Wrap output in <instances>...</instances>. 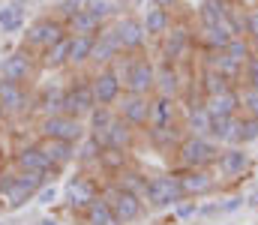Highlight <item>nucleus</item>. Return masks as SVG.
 Here are the masks:
<instances>
[{
    "instance_id": "1",
    "label": "nucleus",
    "mask_w": 258,
    "mask_h": 225,
    "mask_svg": "<svg viewBox=\"0 0 258 225\" xmlns=\"http://www.w3.org/2000/svg\"><path fill=\"white\" fill-rule=\"evenodd\" d=\"M42 183H48V177H42L36 171H21L12 165L0 174V204L6 210H21L27 201L36 198Z\"/></svg>"
},
{
    "instance_id": "2",
    "label": "nucleus",
    "mask_w": 258,
    "mask_h": 225,
    "mask_svg": "<svg viewBox=\"0 0 258 225\" xmlns=\"http://www.w3.org/2000/svg\"><path fill=\"white\" fill-rule=\"evenodd\" d=\"M111 66L123 78L126 93L153 96V90H156V57H147L144 51L141 54H120Z\"/></svg>"
},
{
    "instance_id": "3",
    "label": "nucleus",
    "mask_w": 258,
    "mask_h": 225,
    "mask_svg": "<svg viewBox=\"0 0 258 225\" xmlns=\"http://www.w3.org/2000/svg\"><path fill=\"white\" fill-rule=\"evenodd\" d=\"M144 204H147V210H174L183 198H186V192H183V186H180V174L177 171H168V174H153L150 180H147V189H144Z\"/></svg>"
},
{
    "instance_id": "4",
    "label": "nucleus",
    "mask_w": 258,
    "mask_h": 225,
    "mask_svg": "<svg viewBox=\"0 0 258 225\" xmlns=\"http://www.w3.org/2000/svg\"><path fill=\"white\" fill-rule=\"evenodd\" d=\"M219 144L210 138V135H183L177 153V162L180 168H216V159H219Z\"/></svg>"
},
{
    "instance_id": "5",
    "label": "nucleus",
    "mask_w": 258,
    "mask_h": 225,
    "mask_svg": "<svg viewBox=\"0 0 258 225\" xmlns=\"http://www.w3.org/2000/svg\"><path fill=\"white\" fill-rule=\"evenodd\" d=\"M66 33H69V27H66L63 18H57V15H39L27 27V33H24V48H30L33 54H42L45 48H51L54 42H60Z\"/></svg>"
},
{
    "instance_id": "6",
    "label": "nucleus",
    "mask_w": 258,
    "mask_h": 225,
    "mask_svg": "<svg viewBox=\"0 0 258 225\" xmlns=\"http://www.w3.org/2000/svg\"><path fill=\"white\" fill-rule=\"evenodd\" d=\"M36 135L39 138H60V141L78 144L87 135V123L81 117H72V114H51V117H39Z\"/></svg>"
},
{
    "instance_id": "7",
    "label": "nucleus",
    "mask_w": 258,
    "mask_h": 225,
    "mask_svg": "<svg viewBox=\"0 0 258 225\" xmlns=\"http://www.w3.org/2000/svg\"><path fill=\"white\" fill-rule=\"evenodd\" d=\"M195 45V30L189 24H171V30L159 39V57L171 63H186Z\"/></svg>"
},
{
    "instance_id": "8",
    "label": "nucleus",
    "mask_w": 258,
    "mask_h": 225,
    "mask_svg": "<svg viewBox=\"0 0 258 225\" xmlns=\"http://www.w3.org/2000/svg\"><path fill=\"white\" fill-rule=\"evenodd\" d=\"M36 57L39 54H33L30 48H18V51L6 54L0 60V78L3 81H12V84H30L36 78V72L42 69Z\"/></svg>"
},
{
    "instance_id": "9",
    "label": "nucleus",
    "mask_w": 258,
    "mask_h": 225,
    "mask_svg": "<svg viewBox=\"0 0 258 225\" xmlns=\"http://www.w3.org/2000/svg\"><path fill=\"white\" fill-rule=\"evenodd\" d=\"M93 108H96V96H93L90 75H75V78H69L63 114H72V117H81V120H84Z\"/></svg>"
},
{
    "instance_id": "10",
    "label": "nucleus",
    "mask_w": 258,
    "mask_h": 225,
    "mask_svg": "<svg viewBox=\"0 0 258 225\" xmlns=\"http://www.w3.org/2000/svg\"><path fill=\"white\" fill-rule=\"evenodd\" d=\"M0 105L6 111V120H18L30 111H36V96L27 90V84H12L0 78Z\"/></svg>"
},
{
    "instance_id": "11",
    "label": "nucleus",
    "mask_w": 258,
    "mask_h": 225,
    "mask_svg": "<svg viewBox=\"0 0 258 225\" xmlns=\"http://www.w3.org/2000/svg\"><path fill=\"white\" fill-rule=\"evenodd\" d=\"M117 117H123L129 126H135L138 132H144L150 126V114H153V96H141V93H123L114 105Z\"/></svg>"
},
{
    "instance_id": "12",
    "label": "nucleus",
    "mask_w": 258,
    "mask_h": 225,
    "mask_svg": "<svg viewBox=\"0 0 258 225\" xmlns=\"http://www.w3.org/2000/svg\"><path fill=\"white\" fill-rule=\"evenodd\" d=\"M96 195H99V183H96V177L90 171H81V174H75V177L66 180V204H69L72 213L81 216Z\"/></svg>"
},
{
    "instance_id": "13",
    "label": "nucleus",
    "mask_w": 258,
    "mask_h": 225,
    "mask_svg": "<svg viewBox=\"0 0 258 225\" xmlns=\"http://www.w3.org/2000/svg\"><path fill=\"white\" fill-rule=\"evenodd\" d=\"M90 84H93V96L96 105H117V99L126 93L123 90V78L117 75L114 66H99L90 72Z\"/></svg>"
},
{
    "instance_id": "14",
    "label": "nucleus",
    "mask_w": 258,
    "mask_h": 225,
    "mask_svg": "<svg viewBox=\"0 0 258 225\" xmlns=\"http://www.w3.org/2000/svg\"><path fill=\"white\" fill-rule=\"evenodd\" d=\"M12 165H15V168H21V171H36V174H42V177H48V180H54V177L60 174V171L48 162V156L42 153L39 138H36L33 144H21V147H15Z\"/></svg>"
},
{
    "instance_id": "15",
    "label": "nucleus",
    "mask_w": 258,
    "mask_h": 225,
    "mask_svg": "<svg viewBox=\"0 0 258 225\" xmlns=\"http://www.w3.org/2000/svg\"><path fill=\"white\" fill-rule=\"evenodd\" d=\"M186 75H183V66L180 63H171V60H162L156 57V90L159 96H171V99H180L183 90H186Z\"/></svg>"
},
{
    "instance_id": "16",
    "label": "nucleus",
    "mask_w": 258,
    "mask_h": 225,
    "mask_svg": "<svg viewBox=\"0 0 258 225\" xmlns=\"http://www.w3.org/2000/svg\"><path fill=\"white\" fill-rule=\"evenodd\" d=\"M114 30H117V39H120V48L123 54H141L144 45H147V30H144V21L138 15H123L114 21Z\"/></svg>"
},
{
    "instance_id": "17",
    "label": "nucleus",
    "mask_w": 258,
    "mask_h": 225,
    "mask_svg": "<svg viewBox=\"0 0 258 225\" xmlns=\"http://www.w3.org/2000/svg\"><path fill=\"white\" fill-rule=\"evenodd\" d=\"M177 174H180V186H183L186 198H204L219 189L213 168H180Z\"/></svg>"
},
{
    "instance_id": "18",
    "label": "nucleus",
    "mask_w": 258,
    "mask_h": 225,
    "mask_svg": "<svg viewBox=\"0 0 258 225\" xmlns=\"http://www.w3.org/2000/svg\"><path fill=\"white\" fill-rule=\"evenodd\" d=\"M249 168H252V156L246 153V144H228L219 150L216 171L222 177H243Z\"/></svg>"
},
{
    "instance_id": "19",
    "label": "nucleus",
    "mask_w": 258,
    "mask_h": 225,
    "mask_svg": "<svg viewBox=\"0 0 258 225\" xmlns=\"http://www.w3.org/2000/svg\"><path fill=\"white\" fill-rule=\"evenodd\" d=\"M123 54V48H120V39H117V30H114V24H105L99 33H96V45H93V69H99V66H111L117 57Z\"/></svg>"
},
{
    "instance_id": "20",
    "label": "nucleus",
    "mask_w": 258,
    "mask_h": 225,
    "mask_svg": "<svg viewBox=\"0 0 258 225\" xmlns=\"http://www.w3.org/2000/svg\"><path fill=\"white\" fill-rule=\"evenodd\" d=\"M144 135H147V144L153 150H159V153H174V150L180 147L186 129H183V123H177V126H147Z\"/></svg>"
},
{
    "instance_id": "21",
    "label": "nucleus",
    "mask_w": 258,
    "mask_h": 225,
    "mask_svg": "<svg viewBox=\"0 0 258 225\" xmlns=\"http://www.w3.org/2000/svg\"><path fill=\"white\" fill-rule=\"evenodd\" d=\"M177 123H183V105H180V99H171V96H159V93H153L150 126H177Z\"/></svg>"
},
{
    "instance_id": "22",
    "label": "nucleus",
    "mask_w": 258,
    "mask_h": 225,
    "mask_svg": "<svg viewBox=\"0 0 258 225\" xmlns=\"http://www.w3.org/2000/svg\"><path fill=\"white\" fill-rule=\"evenodd\" d=\"M93 45H96V33H69V66L75 72H81L84 66H90Z\"/></svg>"
},
{
    "instance_id": "23",
    "label": "nucleus",
    "mask_w": 258,
    "mask_h": 225,
    "mask_svg": "<svg viewBox=\"0 0 258 225\" xmlns=\"http://www.w3.org/2000/svg\"><path fill=\"white\" fill-rule=\"evenodd\" d=\"M231 39H234V36H231V30L225 27V21H222V24H213V27H198V30H195V45H198L201 51H225Z\"/></svg>"
},
{
    "instance_id": "24",
    "label": "nucleus",
    "mask_w": 258,
    "mask_h": 225,
    "mask_svg": "<svg viewBox=\"0 0 258 225\" xmlns=\"http://www.w3.org/2000/svg\"><path fill=\"white\" fill-rule=\"evenodd\" d=\"M135 144H138V129H135V126H129L123 117H117V120L108 126V132L102 135V147L135 150Z\"/></svg>"
},
{
    "instance_id": "25",
    "label": "nucleus",
    "mask_w": 258,
    "mask_h": 225,
    "mask_svg": "<svg viewBox=\"0 0 258 225\" xmlns=\"http://www.w3.org/2000/svg\"><path fill=\"white\" fill-rule=\"evenodd\" d=\"M210 138H213L219 147L240 144V114H231V117H213V120H210Z\"/></svg>"
},
{
    "instance_id": "26",
    "label": "nucleus",
    "mask_w": 258,
    "mask_h": 225,
    "mask_svg": "<svg viewBox=\"0 0 258 225\" xmlns=\"http://www.w3.org/2000/svg\"><path fill=\"white\" fill-rule=\"evenodd\" d=\"M63 102H66V84H45L36 93V111H39V117L63 114Z\"/></svg>"
},
{
    "instance_id": "27",
    "label": "nucleus",
    "mask_w": 258,
    "mask_h": 225,
    "mask_svg": "<svg viewBox=\"0 0 258 225\" xmlns=\"http://www.w3.org/2000/svg\"><path fill=\"white\" fill-rule=\"evenodd\" d=\"M144 30H147V39H162L168 30H171V24H174V18H171V12H168V6H159V3H153L147 12H144Z\"/></svg>"
},
{
    "instance_id": "28",
    "label": "nucleus",
    "mask_w": 258,
    "mask_h": 225,
    "mask_svg": "<svg viewBox=\"0 0 258 225\" xmlns=\"http://www.w3.org/2000/svg\"><path fill=\"white\" fill-rule=\"evenodd\" d=\"M207 111L210 117H231V114H240V87H228L216 96L207 99Z\"/></svg>"
},
{
    "instance_id": "29",
    "label": "nucleus",
    "mask_w": 258,
    "mask_h": 225,
    "mask_svg": "<svg viewBox=\"0 0 258 225\" xmlns=\"http://www.w3.org/2000/svg\"><path fill=\"white\" fill-rule=\"evenodd\" d=\"M39 144H42V153L48 156V162H51L57 171H63L66 165H72V162H75V144H72V141H60V138H39Z\"/></svg>"
},
{
    "instance_id": "30",
    "label": "nucleus",
    "mask_w": 258,
    "mask_h": 225,
    "mask_svg": "<svg viewBox=\"0 0 258 225\" xmlns=\"http://www.w3.org/2000/svg\"><path fill=\"white\" fill-rule=\"evenodd\" d=\"M192 81L207 99L216 96V93H222V90H228V87H237L234 81H228L225 75L219 72V69H213V66H201V69H198V78H192Z\"/></svg>"
},
{
    "instance_id": "31",
    "label": "nucleus",
    "mask_w": 258,
    "mask_h": 225,
    "mask_svg": "<svg viewBox=\"0 0 258 225\" xmlns=\"http://www.w3.org/2000/svg\"><path fill=\"white\" fill-rule=\"evenodd\" d=\"M132 150H117V147H102L99 153V162H96V171L102 177H114L117 171H123L126 165H132Z\"/></svg>"
},
{
    "instance_id": "32",
    "label": "nucleus",
    "mask_w": 258,
    "mask_h": 225,
    "mask_svg": "<svg viewBox=\"0 0 258 225\" xmlns=\"http://www.w3.org/2000/svg\"><path fill=\"white\" fill-rule=\"evenodd\" d=\"M117 120V111H114V105H96L87 117H84V123H87V132L90 135H96L99 141H102V135L108 132V126Z\"/></svg>"
},
{
    "instance_id": "33",
    "label": "nucleus",
    "mask_w": 258,
    "mask_h": 225,
    "mask_svg": "<svg viewBox=\"0 0 258 225\" xmlns=\"http://www.w3.org/2000/svg\"><path fill=\"white\" fill-rule=\"evenodd\" d=\"M99 153H102V141H99L96 135L87 132V135L75 144V162H78L84 171H93L96 162H99Z\"/></svg>"
},
{
    "instance_id": "34",
    "label": "nucleus",
    "mask_w": 258,
    "mask_h": 225,
    "mask_svg": "<svg viewBox=\"0 0 258 225\" xmlns=\"http://www.w3.org/2000/svg\"><path fill=\"white\" fill-rule=\"evenodd\" d=\"M111 180H114V183H117L120 189H126V192L144 195V189H147V180H150V177H147V171H141V168H138V165L132 162V165H126L123 171H117V174H114Z\"/></svg>"
},
{
    "instance_id": "35",
    "label": "nucleus",
    "mask_w": 258,
    "mask_h": 225,
    "mask_svg": "<svg viewBox=\"0 0 258 225\" xmlns=\"http://www.w3.org/2000/svg\"><path fill=\"white\" fill-rule=\"evenodd\" d=\"M39 66H42V69H51V72L69 66V33H66L60 42H54L51 48H45V51L39 54Z\"/></svg>"
},
{
    "instance_id": "36",
    "label": "nucleus",
    "mask_w": 258,
    "mask_h": 225,
    "mask_svg": "<svg viewBox=\"0 0 258 225\" xmlns=\"http://www.w3.org/2000/svg\"><path fill=\"white\" fill-rule=\"evenodd\" d=\"M231 3L228 0H204L198 6V27H213V24H222L225 15H228Z\"/></svg>"
},
{
    "instance_id": "37",
    "label": "nucleus",
    "mask_w": 258,
    "mask_h": 225,
    "mask_svg": "<svg viewBox=\"0 0 258 225\" xmlns=\"http://www.w3.org/2000/svg\"><path fill=\"white\" fill-rule=\"evenodd\" d=\"M24 27V3L12 0L0 9V33L9 36V33H18Z\"/></svg>"
},
{
    "instance_id": "38",
    "label": "nucleus",
    "mask_w": 258,
    "mask_h": 225,
    "mask_svg": "<svg viewBox=\"0 0 258 225\" xmlns=\"http://www.w3.org/2000/svg\"><path fill=\"white\" fill-rule=\"evenodd\" d=\"M66 27H69V33H99L105 27V21L96 12H90V9H81V12H75L66 21Z\"/></svg>"
},
{
    "instance_id": "39",
    "label": "nucleus",
    "mask_w": 258,
    "mask_h": 225,
    "mask_svg": "<svg viewBox=\"0 0 258 225\" xmlns=\"http://www.w3.org/2000/svg\"><path fill=\"white\" fill-rule=\"evenodd\" d=\"M114 216V210H111V204L102 198V195H96L93 201H90V207L81 213V219H84V225H105L108 219Z\"/></svg>"
},
{
    "instance_id": "40",
    "label": "nucleus",
    "mask_w": 258,
    "mask_h": 225,
    "mask_svg": "<svg viewBox=\"0 0 258 225\" xmlns=\"http://www.w3.org/2000/svg\"><path fill=\"white\" fill-rule=\"evenodd\" d=\"M225 54H228L231 60H237L240 66H246V60L252 57V42H249V36H234V39L228 42Z\"/></svg>"
},
{
    "instance_id": "41",
    "label": "nucleus",
    "mask_w": 258,
    "mask_h": 225,
    "mask_svg": "<svg viewBox=\"0 0 258 225\" xmlns=\"http://www.w3.org/2000/svg\"><path fill=\"white\" fill-rule=\"evenodd\" d=\"M246 24H249V12H243L240 6H231L225 15V27L231 30V36H246Z\"/></svg>"
},
{
    "instance_id": "42",
    "label": "nucleus",
    "mask_w": 258,
    "mask_h": 225,
    "mask_svg": "<svg viewBox=\"0 0 258 225\" xmlns=\"http://www.w3.org/2000/svg\"><path fill=\"white\" fill-rule=\"evenodd\" d=\"M240 114L258 117V90L255 87H240Z\"/></svg>"
},
{
    "instance_id": "43",
    "label": "nucleus",
    "mask_w": 258,
    "mask_h": 225,
    "mask_svg": "<svg viewBox=\"0 0 258 225\" xmlns=\"http://www.w3.org/2000/svg\"><path fill=\"white\" fill-rule=\"evenodd\" d=\"M258 141V117L240 114V144H252Z\"/></svg>"
},
{
    "instance_id": "44",
    "label": "nucleus",
    "mask_w": 258,
    "mask_h": 225,
    "mask_svg": "<svg viewBox=\"0 0 258 225\" xmlns=\"http://www.w3.org/2000/svg\"><path fill=\"white\" fill-rule=\"evenodd\" d=\"M84 3H87V0H60L54 15H57V18H63V21H69L75 12H81V9H84Z\"/></svg>"
},
{
    "instance_id": "45",
    "label": "nucleus",
    "mask_w": 258,
    "mask_h": 225,
    "mask_svg": "<svg viewBox=\"0 0 258 225\" xmlns=\"http://www.w3.org/2000/svg\"><path fill=\"white\" fill-rule=\"evenodd\" d=\"M240 87H255L258 90V54H252L243 66V84Z\"/></svg>"
},
{
    "instance_id": "46",
    "label": "nucleus",
    "mask_w": 258,
    "mask_h": 225,
    "mask_svg": "<svg viewBox=\"0 0 258 225\" xmlns=\"http://www.w3.org/2000/svg\"><path fill=\"white\" fill-rule=\"evenodd\" d=\"M33 201H39V204H54L57 201V189H54V183L48 180V183H42V189L36 192V198Z\"/></svg>"
},
{
    "instance_id": "47",
    "label": "nucleus",
    "mask_w": 258,
    "mask_h": 225,
    "mask_svg": "<svg viewBox=\"0 0 258 225\" xmlns=\"http://www.w3.org/2000/svg\"><path fill=\"white\" fill-rule=\"evenodd\" d=\"M174 213L180 216V219H186V216H192V213H198V198H183L177 207H174Z\"/></svg>"
},
{
    "instance_id": "48",
    "label": "nucleus",
    "mask_w": 258,
    "mask_h": 225,
    "mask_svg": "<svg viewBox=\"0 0 258 225\" xmlns=\"http://www.w3.org/2000/svg\"><path fill=\"white\" fill-rule=\"evenodd\" d=\"M246 36L249 39H258V6L249 9V24H246Z\"/></svg>"
},
{
    "instance_id": "49",
    "label": "nucleus",
    "mask_w": 258,
    "mask_h": 225,
    "mask_svg": "<svg viewBox=\"0 0 258 225\" xmlns=\"http://www.w3.org/2000/svg\"><path fill=\"white\" fill-rule=\"evenodd\" d=\"M240 204H243V198H228L225 204H219V213H234Z\"/></svg>"
},
{
    "instance_id": "50",
    "label": "nucleus",
    "mask_w": 258,
    "mask_h": 225,
    "mask_svg": "<svg viewBox=\"0 0 258 225\" xmlns=\"http://www.w3.org/2000/svg\"><path fill=\"white\" fill-rule=\"evenodd\" d=\"M39 225H60V222H57V219H51V216H48V219H42V222H39Z\"/></svg>"
},
{
    "instance_id": "51",
    "label": "nucleus",
    "mask_w": 258,
    "mask_h": 225,
    "mask_svg": "<svg viewBox=\"0 0 258 225\" xmlns=\"http://www.w3.org/2000/svg\"><path fill=\"white\" fill-rule=\"evenodd\" d=\"M249 204H252V207H255V210H258V192H255V195H252V198H249Z\"/></svg>"
},
{
    "instance_id": "52",
    "label": "nucleus",
    "mask_w": 258,
    "mask_h": 225,
    "mask_svg": "<svg viewBox=\"0 0 258 225\" xmlns=\"http://www.w3.org/2000/svg\"><path fill=\"white\" fill-rule=\"evenodd\" d=\"M153 3H159V6H168V3H171V0H153Z\"/></svg>"
},
{
    "instance_id": "53",
    "label": "nucleus",
    "mask_w": 258,
    "mask_h": 225,
    "mask_svg": "<svg viewBox=\"0 0 258 225\" xmlns=\"http://www.w3.org/2000/svg\"><path fill=\"white\" fill-rule=\"evenodd\" d=\"M3 120H6V111H3V105H0V123H3Z\"/></svg>"
},
{
    "instance_id": "54",
    "label": "nucleus",
    "mask_w": 258,
    "mask_h": 225,
    "mask_svg": "<svg viewBox=\"0 0 258 225\" xmlns=\"http://www.w3.org/2000/svg\"><path fill=\"white\" fill-rule=\"evenodd\" d=\"M0 174H3V162H0Z\"/></svg>"
},
{
    "instance_id": "55",
    "label": "nucleus",
    "mask_w": 258,
    "mask_h": 225,
    "mask_svg": "<svg viewBox=\"0 0 258 225\" xmlns=\"http://www.w3.org/2000/svg\"><path fill=\"white\" fill-rule=\"evenodd\" d=\"M18 3H27V0H18Z\"/></svg>"
},
{
    "instance_id": "56",
    "label": "nucleus",
    "mask_w": 258,
    "mask_h": 225,
    "mask_svg": "<svg viewBox=\"0 0 258 225\" xmlns=\"http://www.w3.org/2000/svg\"><path fill=\"white\" fill-rule=\"evenodd\" d=\"M54 3H60V0H54Z\"/></svg>"
}]
</instances>
